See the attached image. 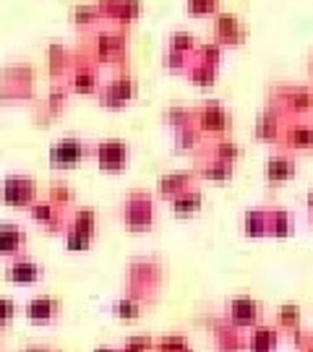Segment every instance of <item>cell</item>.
Here are the masks:
<instances>
[{"instance_id":"30bf717a","label":"cell","mask_w":313,"mask_h":352,"mask_svg":"<svg viewBox=\"0 0 313 352\" xmlns=\"http://www.w3.org/2000/svg\"><path fill=\"white\" fill-rule=\"evenodd\" d=\"M97 160L102 170H120L128 162V144L120 139H105L97 144Z\"/></svg>"},{"instance_id":"60d3db41","label":"cell","mask_w":313,"mask_h":352,"mask_svg":"<svg viewBox=\"0 0 313 352\" xmlns=\"http://www.w3.org/2000/svg\"><path fill=\"white\" fill-rule=\"evenodd\" d=\"M11 316H13V302L3 298L0 300V318H11Z\"/></svg>"},{"instance_id":"7c38bea8","label":"cell","mask_w":313,"mask_h":352,"mask_svg":"<svg viewBox=\"0 0 313 352\" xmlns=\"http://www.w3.org/2000/svg\"><path fill=\"white\" fill-rule=\"evenodd\" d=\"M279 342V329L272 324H253L246 334V350L250 352H274Z\"/></svg>"},{"instance_id":"836d02e7","label":"cell","mask_w":313,"mask_h":352,"mask_svg":"<svg viewBox=\"0 0 313 352\" xmlns=\"http://www.w3.org/2000/svg\"><path fill=\"white\" fill-rule=\"evenodd\" d=\"M55 212H58V206L52 201H34V206H32V217L37 222H47V225L55 222Z\"/></svg>"},{"instance_id":"e0dca14e","label":"cell","mask_w":313,"mask_h":352,"mask_svg":"<svg viewBox=\"0 0 313 352\" xmlns=\"http://www.w3.org/2000/svg\"><path fill=\"white\" fill-rule=\"evenodd\" d=\"M196 173H199V175H204V177H212V180H227V177L233 175V162L217 160L214 154H209V157L199 160V164H196Z\"/></svg>"},{"instance_id":"f6af8a7d","label":"cell","mask_w":313,"mask_h":352,"mask_svg":"<svg viewBox=\"0 0 313 352\" xmlns=\"http://www.w3.org/2000/svg\"><path fill=\"white\" fill-rule=\"evenodd\" d=\"M311 222H313V214H311Z\"/></svg>"},{"instance_id":"4316f807","label":"cell","mask_w":313,"mask_h":352,"mask_svg":"<svg viewBox=\"0 0 313 352\" xmlns=\"http://www.w3.org/2000/svg\"><path fill=\"white\" fill-rule=\"evenodd\" d=\"M196 39H193V34H188V32H173L170 34V39H167V50L173 52H180V55H193L196 52Z\"/></svg>"},{"instance_id":"7bdbcfd3","label":"cell","mask_w":313,"mask_h":352,"mask_svg":"<svg viewBox=\"0 0 313 352\" xmlns=\"http://www.w3.org/2000/svg\"><path fill=\"white\" fill-rule=\"evenodd\" d=\"M308 76H313V52H311V58H308Z\"/></svg>"},{"instance_id":"277c9868","label":"cell","mask_w":313,"mask_h":352,"mask_svg":"<svg viewBox=\"0 0 313 352\" xmlns=\"http://www.w3.org/2000/svg\"><path fill=\"white\" fill-rule=\"evenodd\" d=\"M123 219L125 225L133 230H147L154 222V206H151L149 193L133 190L123 204Z\"/></svg>"},{"instance_id":"d4e9b609","label":"cell","mask_w":313,"mask_h":352,"mask_svg":"<svg viewBox=\"0 0 313 352\" xmlns=\"http://www.w3.org/2000/svg\"><path fill=\"white\" fill-rule=\"evenodd\" d=\"M8 277L19 279V282H32V279L39 277V266L32 261V258H16L11 266H8Z\"/></svg>"},{"instance_id":"44dd1931","label":"cell","mask_w":313,"mask_h":352,"mask_svg":"<svg viewBox=\"0 0 313 352\" xmlns=\"http://www.w3.org/2000/svg\"><path fill=\"white\" fill-rule=\"evenodd\" d=\"M55 311H58V302L47 298V295H37L34 300H29V305H26V314L34 321H47V318L55 316Z\"/></svg>"},{"instance_id":"f1b7e54d","label":"cell","mask_w":313,"mask_h":352,"mask_svg":"<svg viewBox=\"0 0 313 352\" xmlns=\"http://www.w3.org/2000/svg\"><path fill=\"white\" fill-rule=\"evenodd\" d=\"M212 154L217 157V160H225V162H233V164H235V160L240 157V146H238V144H235L233 139H227V136H222V139L214 141Z\"/></svg>"},{"instance_id":"2e32d148","label":"cell","mask_w":313,"mask_h":352,"mask_svg":"<svg viewBox=\"0 0 313 352\" xmlns=\"http://www.w3.org/2000/svg\"><path fill=\"white\" fill-rule=\"evenodd\" d=\"M71 87L76 91H94V89L100 87V76H97V68L84 60V63H78L74 68V76H71Z\"/></svg>"},{"instance_id":"cb8c5ba5","label":"cell","mask_w":313,"mask_h":352,"mask_svg":"<svg viewBox=\"0 0 313 352\" xmlns=\"http://www.w3.org/2000/svg\"><path fill=\"white\" fill-rule=\"evenodd\" d=\"M24 245V232L16 225H0V251L13 253Z\"/></svg>"},{"instance_id":"603a6c76","label":"cell","mask_w":313,"mask_h":352,"mask_svg":"<svg viewBox=\"0 0 313 352\" xmlns=\"http://www.w3.org/2000/svg\"><path fill=\"white\" fill-rule=\"evenodd\" d=\"M277 329H292L301 327V305L298 302H282L279 308H277Z\"/></svg>"},{"instance_id":"8d00e7d4","label":"cell","mask_w":313,"mask_h":352,"mask_svg":"<svg viewBox=\"0 0 313 352\" xmlns=\"http://www.w3.org/2000/svg\"><path fill=\"white\" fill-rule=\"evenodd\" d=\"M89 240L91 238L81 235V232H76V230H71V227L65 230V243H68V248H71V251H81V248H87Z\"/></svg>"},{"instance_id":"8992f818","label":"cell","mask_w":313,"mask_h":352,"mask_svg":"<svg viewBox=\"0 0 313 352\" xmlns=\"http://www.w3.org/2000/svg\"><path fill=\"white\" fill-rule=\"evenodd\" d=\"M279 144L285 151H311L313 123H285L279 133Z\"/></svg>"},{"instance_id":"e575fe53","label":"cell","mask_w":313,"mask_h":352,"mask_svg":"<svg viewBox=\"0 0 313 352\" xmlns=\"http://www.w3.org/2000/svg\"><path fill=\"white\" fill-rule=\"evenodd\" d=\"M157 344H160V352H191V347L186 344V340H183V337H177V334H167V337H162Z\"/></svg>"},{"instance_id":"b9f144b4","label":"cell","mask_w":313,"mask_h":352,"mask_svg":"<svg viewBox=\"0 0 313 352\" xmlns=\"http://www.w3.org/2000/svg\"><path fill=\"white\" fill-rule=\"evenodd\" d=\"M305 204H308V212L313 214V188L308 190V193H305Z\"/></svg>"},{"instance_id":"7402d4cb","label":"cell","mask_w":313,"mask_h":352,"mask_svg":"<svg viewBox=\"0 0 313 352\" xmlns=\"http://www.w3.org/2000/svg\"><path fill=\"white\" fill-rule=\"evenodd\" d=\"M186 74L193 84H199V87H212L214 78H217V68H212V65H206V63H201V60H193V58H191V63L186 65Z\"/></svg>"},{"instance_id":"ffe728a7","label":"cell","mask_w":313,"mask_h":352,"mask_svg":"<svg viewBox=\"0 0 313 352\" xmlns=\"http://www.w3.org/2000/svg\"><path fill=\"white\" fill-rule=\"evenodd\" d=\"M292 232V217L285 209H266V235H290Z\"/></svg>"},{"instance_id":"ab89813d","label":"cell","mask_w":313,"mask_h":352,"mask_svg":"<svg viewBox=\"0 0 313 352\" xmlns=\"http://www.w3.org/2000/svg\"><path fill=\"white\" fill-rule=\"evenodd\" d=\"M298 352H313V331H305V337L298 344Z\"/></svg>"},{"instance_id":"ac0fdd59","label":"cell","mask_w":313,"mask_h":352,"mask_svg":"<svg viewBox=\"0 0 313 352\" xmlns=\"http://www.w3.org/2000/svg\"><path fill=\"white\" fill-rule=\"evenodd\" d=\"M193 177H196V170L193 173H170V175H162L160 177V193L162 196H177L180 190H186V188H191L193 186Z\"/></svg>"},{"instance_id":"4fadbf2b","label":"cell","mask_w":313,"mask_h":352,"mask_svg":"<svg viewBox=\"0 0 313 352\" xmlns=\"http://www.w3.org/2000/svg\"><path fill=\"white\" fill-rule=\"evenodd\" d=\"M125 52V34L123 32H100L94 37V55L100 60H118Z\"/></svg>"},{"instance_id":"74e56055","label":"cell","mask_w":313,"mask_h":352,"mask_svg":"<svg viewBox=\"0 0 313 352\" xmlns=\"http://www.w3.org/2000/svg\"><path fill=\"white\" fill-rule=\"evenodd\" d=\"M52 204L55 201H61V204H68V201H74V190L68 188L65 183H55L52 186V199H50Z\"/></svg>"},{"instance_id":"1f68e13d","label":"cell","mask_w":313,"mask_h":352,"mask_svg":"<svg viewBox=\"0 0 313 352\" xmlns=\"http://www.w3.org/2000/svg\"><path fill=\"white\" fill-rule=\"evenodd\" d=\"M201 139V131L193 123H186V126H177L175 131V144L180 149H193Z\"/></svg>"},{"instance_id":"d590c367","label":"cell","mask_w":313,"mask_h":352,"mask_svg":"<svg viewBox=\"0 0 313 352\" xmlns=\"http://www.w3.org/2000/svg\"><path fill=\"white\" fill-rule=\"evenodd\" d=\"M113 308H115V314H118V316H128V318L138 316V302L133 300V298H120Z\"/></svg>"},{"instance_id":"3957f363","label":"cell","mask_w":313,"mask_h":352,"mask_svg":"<svg viewBox=\"0 0 313 352\" xmlns=\"http://www.w3.org/2000/svg\"><path fill=\"white\" fill-rule=\"evenodd\" d=\"M212 32H214V42L222 47V45H243L248 39V29L246 24L240 21L235 13H225V11H217L212 16Z\"/></svg>"},{"instance_id":"d6986e66","label":"cell","mask_w":313,"mask_h":352,"mask_svg":"<svg viewBox=\"0 0 313 352\" xmlns=\"http://www.w3.org/2000/svg\"><path fill=\"white\" fill-rule=\"evenodd\" d=\"M201 206V190L199 188H186L180 190L177 196H173V212L177 217H188V214H196Z\"/></svg>"},{"instance_id":"f546056e","label":"cell","mask_w":313,"mask_h":352,"mask_svg":"<svg viewBox=\"0 0 313 352\" xmlns=\"http://www.w3.org/2000/svg\"><path fill=\"white\" fill-rule=\"evenodd\" d=\"M94 225H97V222H94V212H91V209H78V212L74 214V219H71V230L87 235V238L94 235Z\"/></svg>"},{"instance_id":"5b68a950","label":"cell","mask_w":313,"mask_h":352,"mask_svg":"<svg viewBox=\"0 0 313 352\" xmlns=\"http://www.w3.org/2000/svg\"><path fill=\"white\" fill-rule=\"evenodd\" d=\"M87 154V144L76 136H65V139L55 141L50 149V162L55 167H74L76 162H81Z\"/></svg>"},{"instance_id":"484cf974","label":"cell","mask_w":313,"mask_h":352,"mask_svg":"<svg viewBox=\"0 0 313 352\" xmlns=\"http://www.w3.org/2000/svg\"><path fill=\"white\" fill-rule=\"evenodd\" d=\"M243 230L250 238H259V235H266V209H250L243 217Z\"/></svg>"},{"instance_id":"9a60e30c","label":"cell","mask_w":313,"mask_h":352,"mask_svg":"<svg viewBox=\"0 0 313 352\" xmlns=\"http://www.w3.org/2000/svg\"><path fill=\"white\" fill-rule=\"evenodd\" d=\"M282 118L285 115L279 113L277 107H266V110H261V115L256 118V139L261 141H279V133H282Z\"/></svg>"},{"instance_id":"83f0119b","label":"cell","mask_w":313,"mask_h":352,"mask_svg":"<svg viewBox=\"0 0 313 352\" xmlns=\"http://www.w3.org/2000/svg\"><path fill=\"white\" fill-rule=\"evenodd\" d=\"M71 19L78 26H94L97 21H102V13L97 8V3H91V6H76L74 11H71Z\"/></svg>"},{"instance_id":"ba28073f","label":"cell","mask_w":313,"mask_h":352,"mask_svg":"<svg viewBox=\"0 0 313 352\" xmlns=\"http://www.w3.org/2000/svg\"><path fill=\"white\" fill-rule=\"evenodd\" d=\"M136 94V84H133V78L131 76H115L110 84H105L100 89V100L102 104H107V107H120L125 102L131 100Z\"/></svg>"},{"instance_id":"5bb4252c","label":"cell","mask_w":313,"mask_h":352,"mask_svg":"<svg viewBox=\"0 0 313 352\" xmlns=\"http://www.w3.org/2000/svg\"><path fill=\"white\" fill-rule=\"evenodd\" d=\"M214 342H217V350L219 352H240L246 350V331L235 327L233 321L217 324L214 327Z\"/></svg>"},{"instance_id":"7a4b0ae2","label":"cell","mask_w":313,"mask_h":352,"mask_svg":"<svg viewBox=\"0 0 313 352\" xmlns=\"http://www.w3.org/2000/svg\"><path fill=\"white\" fill-rule=\"evenodd\" d=\"M193 126L199 128L201 133H225L230 128V115H227L225 104L217 100L201 102L199 107H193Z\"/></svg>"},{"instance_id":"d6a6232c","label":"cell","mask_w":313,"mask_h":352,"mask_svg":"<svg viewBox=\"0 0 313 352\" xmlns=\"http://www.w3.org/2000/svg\"><path fill=\"white\" fill-rule=\"evenodd\" d=\"M186 11L191 16H214V13L219 11V0H186Z\"/></svg>"},{"instance_id":"6da1fadb","label":"cell","mask_w":313,"mask_h":352,"mask_svg":"<svg viewBox=\"0 0 313 352\" xmlns=\"http://www.w3.org/2000/svg\"><path fill=\"white\" fill-rule=\"evenodd\" d=\"M272 107L282 115H305L313 110V89L311 87H274Z\"/></svg>"},{"instance_id":"52a82bcc","label":"cell","mask_w":313,"mask_h":352,"mask_svg":"<svg viewBox=\"0 0 313 352\" xmlns=\"http://www.w3.org/2000/svg\"><path fill=\"white\" fill-rule=\"evenodd\" d=\"M259 316H261V305L256 298H250V295H238V298H233L230 300V311H227V321H233L235 327H253L256 321H259Z\"/></svg>"},{"instance_id":"f35d334b","label":"cell","mask_w":313,"mask_h":352,"mask_svg":"<svg viewBox=\"0 0 313 352\" xmlns=\"http://www.w3.org/2000/svg\"><path fill=\"white\" fill-rule=\"evenodd\" d=\"M147 347H149V337H133L123 347V352H147Z\"/></svg>"},{"instance_id":"4dcf8cb0","label":"cell","mask_w":313,"mask_h":352,"mask_svg":"<svg viewBox=\"0 0 313 352\" xmlns=\"http://www.w3.org/2000/svg\"><path fill=\"white\" fill-rule=\"evenodd\" d=\"M219 58H222V47L217 42H206V45H199L196 52H193V60H201V63L217 68L219 65Z\"/></svg>"},{"instance_id":"8fae6325","label":"cell","mask_w":313,"mask_h":352,"mask_svg":"<svg viewBox=\"0 0 313 352\" xmlns=\"http://www.w3.org/2000/svg\"><path fill=\"white\" fill-rule=\"evenodd\" d=\"M295 157L290 154V151L279 149L277 154H272L269 157V162H266V167H263V177L272 183V186H277V183H285V180H290V177L295 175Z\"/></svg>"},{"instance_id":"ee69618b","label":"cell","mask_w":313,"mask_h":352,"mask_svg":"<svg viewBox=\"0 0 313 352\" xmlns=\"http://www.w3.org/2000/svg\"><path fill=\"white\" fill-rule=\"evenodd\" d=\"M97 352H115V350H107V347H100Z\"/></svg>"},{"instance_id":"9c48e42d","label":"cell","mask_w":313,"mask_h":352,"mask_svg":"<svg viewBox=\"0 0 313 352\" xmlns=\"http://www.w3.org/2000/svg\"><path fill=\"white\" fill-rule=\"evenodd\" d=\"M34 180L26 175H11L3 183V199L13 206H24L34 201Z\"/></svg>"}]
</instances>
